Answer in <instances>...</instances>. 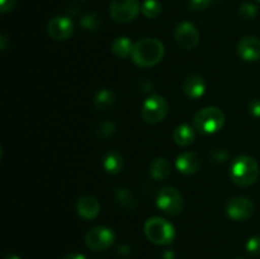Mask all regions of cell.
Returning a JSON list of instances; mask_svg holds the SVG:
<instances>
[{
    "label": "cell",
    "mask_w": 260,
    "mask_h": 259,
    "mask_svg": "<svg viewBox=\"0 0 260 259\" xmlns=\"http://www.w3.org/2000/svg\"><path fill=\"white\" fill-rule=\"evenodd\" d=\"M174 38L180 48L193 50L200 42V32L193 23L182 22L175 28Z\"/></svg>",
    "instance_id": "9c48e42d"
},
{
    "label": "cell",
    "mask_w": 260,
    "mask_h": 259,
    "mask_svg": "<svg viewBox=\"0 0 260 259\" xmlns=\"http://www.w3.org/2000/svg\"><path fill=\"white\" fill-rule=\"evenodd\" d=\"M17 4V0H0V10L2 13H8L13 9Z\"/></svg>",
    "instance_id": "f546056e"
},
{
    "label": "cell",
    "mask_w": 260,
    "mask_h": 259,
    "mask_svg": "<svg viewBox=\"0 0 260 259\" xmlns=\"http://www.w3.org/2000/svg\"><path fill=\"white\" fill-rule=\"evenodd\" d=\"M165 53L164 45L156 38H144L134 43L131 58L141 68H152L162 60Z\"/></svg>",
    "instance_id": "6da1fadb"
},
{
    "label": "cell",
    "mask_w": 260,
    "mask_h": 259,
    "mask_svg": "<svg viewBox=\"0 0 260 259\" xmlns=\"http://www.w3.org/2000/svg\"><path fill=\"white\" fill-rule=\"evenodd\" d=\"M4 259H22V258H20L19 255H17V254H8Z\"/></svg>",
    "instance_id": "e575fe53"
},
{
    "label": "cell",
    "mask_w": 260,
    "mask_h": 259,
    "mask_svg": "<svg viewBox=\"0 0 260 259\" xmlns=\"http://www.w3.org/2000/svg\"><path fill=\"white\" fill-rule=\"evenodd\" d=\"M161 259H175L174 251H173V250H165L164 253H162Z\"/></svg>",
    "instance_id": "1f68e13d"
},
{
    "label": "cell",
    "mask_w": 260,
    "mask_h": 259,
    "mask_svg": "<svg viewBox=\"0 0 260 259\" xmlns=\"http://www.w3.org/2000/svg\"><path fill=\"white\" fill-rule=\"evenodd\" d=\"M47 32L51 38L56 41L69 40L74 35L73 20L65 15L53 17L47 24Z\"/></svg>",
    "instance_id": "8fae6325"
},
{
    "label": "cell",
    "mask_w": 260,
    "mask_h": 259,
    "mask_svg": "<svg viewBox=\"0 0 260 259\" xmlns=\"http://www.w3.org/2000/svg\"><path fill=\"white\" fill-rule=\"evenodd\" d=\"M238 259H240V258H238Z\"/></svg>",
    "instance_id": "8d00e7d4"
},
{
    "label": "cell",
    "mask_w": 260,
    "mask_h": 259,
    "mask_svg": "<svg viewBox=\"0 0 260 259\" xmlns=\"http://www.w3.org/2000/svg\"><path fill=\"white\" fill-rule=\"evenodd\" d=\"M116 132V124L112 121H104L96 127L95 135L98 139H108Z\"/></svg>",
    "instance_id": "cb8c5ba5"
},
{
    "label": "cell",
    "mask_w": 260,
    "mask_h": 259,
    "mask_svg": "<svg viewBox=\"0 0 260 259\" xmlns=\"http://www.w3.org/2000/svg\"><path fill=\"white\" fill-rule=\"evenodd\" d=\"M116 102V93L112 89H101L98 93L95 94L93 101L94 108L98 111H107L111 108Z\"/></svg>",
    "instance_id": "ffe728a7"
},
{
    "label": "cell",
    "mask_w": 260,
    "mask_h": 259,
    "mask_svg": "<svg viewBox=\"0 0 260 259\" xmlns=\"http://www.w3.org/2000/svg\"><path fill=\"white\" fill-rule=\"evenodd\" d=\"M172 174V165L165 157H156L150 164V177L155 180H167Z\"/></svg>",
    "instance_id": "2e32d148"
},
{
    "label": "cell",
    "mask_w": 260,
    "mask_h": 259,
    "mask_svg": "<svg viewBox=\"0 0 260 259\" xmlns=\"http://www.w3.org/2000/svg\"><path fill=\"white\" fill-rule=\"evenodd\" d=\"M183 91L190 99H200L206 93V81L200 74H190L183 81Z\"/></svg>",
    "instance_id": "5bb4252c"
},
{
    "label": "cell",
    "mask_w": 260,
    "mask_h": 259,
    "mask_svg": "<svg viewBox=\"0 0 260 259\" xmlns=\"http://www.w3.org/2000/svg\"><path fill=\"white\" fill-rule=\"evenodd\" d=\"M114 198H116V202L121 206L122 208L127 211H132L136 207V197H135L134 193L131 192L127 188H118L114 192Z\"/></svg>",
    "instance_id": "44dd1931"
},
{
    "label": "cell",
    "mask_w": 260,
    "mask_h": 259,
    "mask_svg": "<svg viewBox=\"0 0 260 259\" xmlns=\"http://www.w3.org/2000/svg\"><path fill=\"white\" fill-rule=\"evenodd\" d=\"M132 48H134V43L128 37H124V36L114 38L111 43L112 53L118 58H127L131 56Z\"/></svg>",
    "instance_id": "ac0fdd59"
},
{
    "label": "cell",
    "mask_w": 260,
    "mask_h": 259,
    "mask_svg": "<svg viewBox=\"0 0 260 259\" xmlns=\"http://www.w3.org/2000/svg\"><path fill=\"white\" fill-rule=\"evenodd\" d=\"M194 127L189 126V124H179L177 128L174 130V134H173V140H174L175 144L178 146H189L194 142L196 139V131Z\"/></svg>",
    "instance_id": "e0dca14e"
},
{
    "label": "cell",
    "mask_w": 260,
    "mask_h": 259,
    "mask_svg": "<svg viewBox=\"0 0 260 259\" xmlns=\"http://www.w3.org/2000/svg\"><path fill=\"white\" fill-rule=\"evenodd\" d=\"M140 10L139 0H113L109 7V14L117 23H129L136 19Z\"/></svg>",
    "instance_id": "ba28073f"
},
{
    "label": "cell",
    "mask_w": 260,
    "mask_h": 259,
    "mask_svg": "<svg viewBox=\"0 0 260 259\" xmlns=\"http://www.w3.org/2000/svg\"><path fill=\"white\" fill-rule=\"evenodd\" d=\"M116 241V234L107 226H94L85 235V243L94 251H104L111 248Z\"/></svg>",
    "instance_id": "52a82bcc"
},
{
    "label": "cell",
    "mask_w": 260,
    "mask_h": 259,
    "mask_svg": "<svg viewBox=\"0 0 260 259\" xmlns=\"http://www.w3.org/2000/svg\"><path fill=\"white\" fill-rule=\"evenodd\" d=\"M226 213L231 220L245 221L254 213V205L246 197H234L226 205Z\"/></svg>",
    "instance_id": "30bf717a"
},
{
    "label": "cell",
    "mask_w": 260,
    "mask_h": 259,
    "mask_svg": "<svg viewBox=\"0 0 260 259\" xmlns=\"http://www.w3.org/2000/svg\"><path fill=\"white\" fill-rule=\"evenodd\" d=\"M169 106L164 96L159 94H152L147 96L141 107V116L145 122L151 124H156L164 121L167 117Z\"/></svg>",
    "instance_id": "5b68a950"
},
{
    "label": "cell",
    "mask_w": 260,
    "mask_h": 259,
    "mask_svg": "<svg viewBox=\"0 0 260 259\" xmlns=\"http://www.w3.org/2000/svg\"><path fill=\"white\" fill-rule=\"evenodd\" d=\"M103 168L108 174L116 175L121 173L123 169V157L116 150H112L108 154H106L103 159Z\"/></svg>",
    "instance_id": "d6986e66"
},
{
    "label": "cell",
    "mask_w": 260,
    "mask_h": 259,
    "mask_svg": "<svg viewBox=\"0 0 260 259\" xmlns=\"http://www.w3.org/2000/svg\"><path fill=\"white\" fill-rule=\"evenodd\" d=\"M161 10L162 8L159 0H145L141 5L142 14L146 18H150V19L159 17L161 14Z\"/></svg>",
    "instance_id": "603a6c76"
},
{
    "label": "cell",
    "mask_w": 260,
    "mask_h": 259,
    "mask_svg": "<svg viewBox=\"0 0 260 259\" xmlns=\"http://www.w3.org/2000/svg\"><path fill=\"white\" fill-rule=\"evenodd\" d=\"M76 211L84 220H94L101 212V203L93 196H84L76 203Z\"/></svg>",
    "instance_id": "9a60e30c"
},
{
    "label": "cell",
    "mask_w": 260,
    "mask_h": 259,
    "mask_svg": "<svg viewBox=\"0 0 260 259\" xmlns=\"http://www.w3.org/2000/svg\"><path fill=\"white\" fill-rule=\"evenodd\" d=\"M249 113L254 118H260V99H253L249 103Z\"/></svg>",
    "instance_id": "f1b7e54d"
},
{
    "label": "cell",
    "mask_w": 260,
    "mask_h": 259,
    "mask_svg": "<svg viewBox=\"0 0 260 259\" xmlns=\"http://www.w3.org/2000/svg\"><path fill=\"white\" fill-rule=\"evenodd\" d=\"M0 48H2V51L7 50V37L4 35L0 36Z\"/></svg>",
    "instance_id": "d6a6232c"
},
{
    "label": "cell",
    "mask_w": 260,
    "mask_h": 259,
    "mask_svg": "<svg viewBox=\"0 0 260 259\" xmlns=\"http://www.w3.org/2000/svg\"><path fill=\"white\" fill-rule=\"evenodd\" d=\"M201 164L202 161H201L200 155L193 151L182 152L175 159V168L185 175L196 174L201 169Z\"/></svg>",
    "instance_id": "4fadbf2b"
},
{
    "label": "cell",
    "mask_w": 260,
    "mask_h": 259,
    "mask_svg": "<svg viewBox=\"0 0 260 259\" xmlns=\"http://www.w3.org/2000/svg\"><path fill=\"white\" fill-rule=\"evenodd\" d=\"M212 4V0H189V8L196 12L207 9Z\"/></svg>",
    "instance_id": "83f0119b"
},
{
    "label": "cell",
    "mask_w": 260,
    "mask_h": 259,
    "mask_svg": "<svg viewBox=\"0 0 260 259\" xmlns=\"http://www.w3.org/2000/svg\"><path fill=\"white\" fill-rule=\"evenodd\" d=\"M258 2H260V0H258Z\"/></svg>",
    "instance_id": "d590c367"
},
{
    "label": "cell",
    "mask_w": 260,
    "mask_h": 259,
    "mask_svg": "<svg viewBox=\"0 0 260 259\" xmlns=\"http://www.w3.org/2000/svg\"><path fill=\"white\" fill-rule=\"evenodd\" d=\"M79 24H80L81 28H84L85 30H91V32H95L103 24V20H102V17L98 14V13L89 12L85 13L83 17L79 20Z\"/></svg>",
    "instance_id": "7402d4cb"
},
{
    "label": "cell",
    "mask_w": 260,
    "mask_h": 259,
    "mask_svg": "<svg viewBox=\"0 0 260 259\" xmlns=\"http://www.w3.org/2000/svg\"><path fill=\"white\" fill-rule=\"evenodd\" d=\"M225 113L217 107H205L193 116V127L198 132L212 135L220 131L225 124Z\"/></svg>",
    "instance_id": "3957f363"
},
{
    "label": "cell",
    "mask_w": 260,
    "mask_h": 259,
    "mask_svg": "<svg viewBox=\"0 0 260 259\" xmlns=\"http://www.w3.org/2000/svg\"><path fill=\"white\" fill-rule=\"evenodd\" d=\"M156 206L160 211L169 216L179 215L184 207L183 196L174 187H164L159 190L156 197Z\"/></svg>",
    "instance_id": "8992f818"
},
{
    "label": "cell",
    "mask_w": 260,
    "mask_h": 259,
    "mask_svg": "<svg viewBox=\"0 0 260 259\" xmlns=\"http://www.w3.org/2000/svg\"><path fill=\"white\" fill-rule=\"evenodd\" d=\"M229 156H230V154H229L228 150L217 149L215 150V151H212V154H211V161H212L213 164L220 165L226 163V160H229Z\"/></svg>",
    "instance_id": "484cf974"
},
{
    "label": "cell",
    "mask_w": 260,
    "mask_h": 259,
    "mask_svg": "<svg viewBox=\"0 0 260 259\" xmlns=\"http://www.w3.org/2000/svg\"><path fill=\"white\" fill-rule=\"evenodd\" d=\"M230 175L233 182L239 187H250L258 180V163L249 155H239L231 164Z\"/></svg>",
    "instance_id": "7a4b0ae2"
},
{
    "label": "cell",
    "mask_w": 260,
    "mask_h": 259,
    "mask_svg": "<svg viewBox=\"0 0 260 259\" xmlns=\"http://www.w3.org/2000/svg\"><path fill=\"white\" fill-rule=\"evenodd\" d=\"M248 253L253 254V255H258L260 254V236H251L245 245Z\"/></svg>",
    "instance_id": "4316f807"
},
{
    "label": "cell",
    "mask_w": 260,
    "mask_h": 259,
    "mask_svg": "<svg viewBox=\"0 0 260 259\" xmlns=\"http://www.w3.org/2000/svg\"><path fill=\"white\" fill-rule=\"evenodd\" d=\"M152 86H154V85H152V84L150 83V81H144V83L141 84V88H142L141 90L142 91H147V90H150V89H151Z\"/></svg>",
    "instance_id": "836d02e7"
},
{
    "label": "cell",
    "mask_w": 260,
    "mask_h": 259,
    "mask_svg": "<svg viewBox=\"0 0 260 259\" xmlns=\"http://www.w3.org/2000/svg\"><path fill=\"white\" fill-rule=\"evenodd\" d=\"M144 233L156 245H169L175 239L174 225L159 216L147 218L144 225Z\"/></svg>",
    "instance_id": "277c9868"
},
{
    "label": "cell",
    "mask_w": 260,
    "mask_h": 259,
    "mask_svg": "<svg viewBox=\"0 0 260 259\" xmlns=\"http://www.w3.org/2000/svg\"><path fill=\"white\" fill-rule=\"evenodd\" d=\"M258 14V8L253 4V3H243L239 8V15L243 18L244 20H251L256 17Z\"/></svg>",
    "instance_id": "d4e9b609"
},
{
    "label": "cell",
    "mask_w": 260,
    "mask_h": 259,
    "mask_svg": "<svg viewBox=\"0 0 260 259\" xmlns=\"http://www.w3.org/2000/svg\"><path fill=\"white\" fill-rule=\"evenodd\" d=\"M62 259H86L83 254H79V253H70L68 255L63 256Z\"/></svg>",
    "instance_id": "4dcf8cb0"
},
{
    "label": "cell",
    "mask_w": 260,
    "mask_h": 259,
    "mask_svg": "<svg viewBox=\"0 0 260 259\" xmlns=\"http://www.w3.org/2000/svg\"><path fill=\"white\" fill-rule=\"evenodd\" d=\"M238 52L244 61L253 62L260 60V38L255 36L241 38L238 45Z\"/></svg>",
    "instance_id": "7c38bea8"
}]
</instances>
